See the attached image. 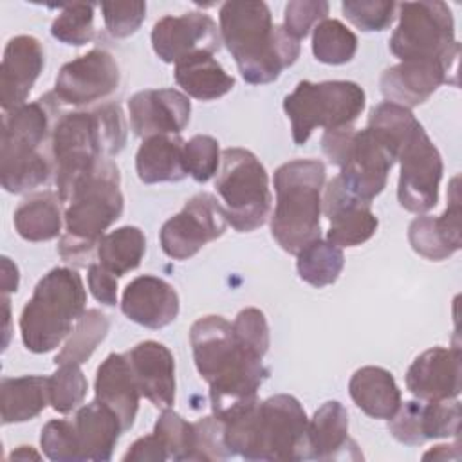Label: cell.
Wrapping results in <instances>:
<instances>
[{
    "label": "cell",
    "mask_w": 462,
    "mask_h": 462,
    "mask_svg": "<svg viewBox=\"0 0 462 462\" xmlns=\"http://www.w3.org/2000/svg\"><path fill=\"white\" fill-rule=\"evenodd\" d=\"M189 343L197 372L209 384L211 410L217 419L226 420L258 401V390L269 370L262 357L236 343L227 319L217 314L199 318L189 328Z\"/></svg>",
    "instance_id": "cell-1"
},
{
    "label": "cell",
    "mask_w": 462,
    "mask_h": 462,
    "mask_svg": "<svg viewBox=\"0 0 462 462\" xmlns=\"http://www.w3.org/2000/svg\"><path fill=\"white\" fill-rule=\"evenodd\" d=\"M227 449L245 460H307L309 419L301 402L278 393L238 410L224 420Z\"/></svg>",
    "instance_id": "cell-2"
},
{
    "label": "cell",
    "mask_w": 462,
    "mask_h": 462,
    "mask_svg": "<svg viewBox=\"0 0 462 462\" xmlns=\"http://www.w3.org/2000/svg\"><path fill=\"white\" fill-rule=\"evenodd\" d=\"M220 38L235 58L242 78L251 85H265L296 63L300 40L283 25L273 23L265 2H226L218 13Z\"/></svg>",
    "instance_id": "cell-3"
},
{
    "label": "cell",
    "mask_w": 462,
    "mask_h": 462,
    "mask_svg": "<svg viewBox=\"0 0 462 462\" xmlns=\"http://www.w3.org/2000/svg\"><path fill=\"white\" fill-rule=\"evenodd\" d=\"M126 144V123L117 103L90 112L63 114L51 135V153L58 197L65 204L74 186L105 157L117 155Z\"/></svg>",
    "instance_id": "cell-4"
},
{
    "label": "cell",
    "mask_w": 462,
    "mask_h": 462,
    "mask_svg": "<svg viewBox=\"0 0 462 462\" xmlns=\"http://www.w3.org/2000/svg\"><path fill=\"white\" fill-rule=\"evenodd\" d=\"M54 92L5 112L0 141V182L9 193H25L54 173L52 159L40 150L56 125L60 110Z\"/></svg>",
    "instance_id": "cell-5"
},
{
    "label": "cell",
    "mask_w": 462,
    "mask_h": 462,
    "mask_svg": "<svg viewBox=\"0 0 462 462\" xmlns=\"http://www.w3.org/2000/svg\"><path fill=\"white\" fill-rule=\"evenodd\" d=\"M119 168L105 159L85 175L67 199L63 213L65 231L58 254L74 265H87L105 231L119 220L125 199L121 193Z\"/></svg>",
    "instance_id": "cell-6"
},
{
    "label": "cell",
    "mask_w": 462,
    "mask_h": 462,
    "mask_svg": "<svg viewBox=\"0 0 462 462\" xmlns=\"http://www.w3.org/2000/svg\"><path fill=\"white\" fill-rule=\"evenodd\" d=\"M325 164L318 159H294L274 171L276 206L271 235L289 254H298L321 235V191Z\"/></svg>",
    "instance_id": "cell-7"
},
{
    "label": "cell",
    "mask_w": 462,
    "mask_h": 462,
    "mask_svg": "<svg viewBox=\"0 0 462 462\" xmlns=\"http://www.w3.org/2000/svg\"><path fill=\"white\" fill-rule=\"evenodd\" d=\"M87 292L72 267H54L36 283L20 316L25 348L34 354L54 350L85 312Z\"/></svg>",
    "instance_id": "cell-8"
},
{
    "label": "cell",
    "mask_w": 462,
    "mask_h": 462,
    "mask_svg": "<svg viewBox=\"0 0 462 462\" xmlns=\"http://www.w3.org/2000/svg\"><path fill=\"white\" fill-rule=\"evenodd\" d=\"M366 105L365 90L345 79L334 81H300L285 96L283 110L291 121L292 141L301 146L316 128L336 130L352 126Z\"/></svg>",
    "instance_id": "cell-9"
},
{
    "label": "cell",
    "mask_w": 462,
    "mask_h": 462,
    "mask_svg": "<svg viewBox=\"0 0 462 462\" xmlns=\"http://www.w3.org/2000/svg\"><path fill=\"white\" fill-rule=\"evenodd\" d=\"M227 224L251 233L265 224L271 209L269 177L260 159L245 148H226L215 180Z\"/></svg>",
    "instance_id": "cell-10"
},
{
    "label": "cell",
    "mask_w": 462,
    "mask_h": 462,
    "mask_svg": "<svg viewBox=\"0 0 462 462\" xmlns=\"http://www.w3.org/2000/svg\"><path fill=\"white\" fill-rule=\"evenodd\" d=\"M399 25L390 36V51L401 61L435 60L451 69L458 65L460 43L455 38V20L448 4H399Z\"/></svg>",
    "instance_id": "cell-11"
},
{
    "label": "cell",
    "mask_w": 462,
    "mask_h": 462,
    "mask_svg": "<svg viewBox=\"0 0 462 462\" xmlns=\"http://www.w3.org/2000/svg\"><path fill=\"white\" fill-rule=\"evenodd\" d=\"M401 164L397 200L410 211L422 215L437 206L439 186L444 171L442 157L422 126H419L399 148Z\"/></svg>",
    "instance_id": "cell-12"
},
{
    "label": "cell",
    "mask_w": 462,
    "mask_h": 462,
    "mask_svg": "<svg viewBox=\"0 0 462 462\" xmlns=\"http://www.w3.org/2000/svg\"><path fill=\"white\" fill-rule=\"evenodd\" d=\"M226 227V213L215 195L197 193L177 215L162 224L159 242L166 256L188 260L206 244L220 238Z\"/></svg>",
    "instance_id": "cell-13"
},
{
    "label": "cell",
    "mask_w": 462,
    "mask_h": 462,
    "mask_svg": "<svg viewBox=\"0 0 462 462\" xmlns=\"http://www.w3.org/2000/svg\"><path fill=\"white\" fill-rule=\"evenodd\" d=\"M397 161L395 152L372 130H356L339 164L341 186L363 202H372L384 188L388 173Z\"/></svg>",
    "instance_id": "cell-14"
},
{
    "label": "cell",
    "mask_w": 462,
    "mask_h": 462,
    "mask_svg": "<svg viewBox=\"0 0 462 462\" xmlns=\"http://www.w3.org/2000/svg\"><path fill=\"white\" fill-rule=\"evenodd\" d=\"M119 81L121 70L116 58L105 49H92L60 69L54 96L67 105L83 106L116 92Z\"/></svg>",
    "instance_id": "cell-15"
},
{
    "label": "cell",
    "mask_w": 462,
    "mask_h": 462,
    "mask_svg": "<svg viewBox=\"0 0 462 462\" xmlns=\"http://www.w3.org/2000/svg\"><path fill=\"white\" fill-rule=\"evenodd\" d=\"M222 38L215 20L199 11L179 16L166 14L152 29L153 52L164 63H177L191 54H213L220 49Z\"/></svg>",
    "instance_id": "cell-16"
},
{
    "label": "cell",
    "mask_w": 462,
    "mask_h": 462,
    "mask_svg": "<svg viewBox=\"0 0 462 462\" xmlns=\"http://www.w3.org/2000/svg\"><path fill=\"white\" fill-rule=\"evenodd\" d=\"M130 128L137 137L179 135L189 123V97L177 88H146L128 99Z\"/></svg>",
    "instance_id": "cell-17"
},
{
    "label": "cell",
    "mask_w": 462,
    "mask_h": 462,
    "mask_svg": "<svg viewBox=\"0 0 462 462\" xmlns=\"http://www.w3.org/2000/svg\"><path fill=\"white\" fill-rule=\"evenodd\" d=\"M457 85V69L435 60H408L386 69L381 92L386 101L413 108L422 105L440 85Z\"/></svg>",
    "instance_id": "cell-18"
},
{
    "label": "cell",
    "mask_w": 462,
    "mask_h": 462,
    "mask_svg": "<svg viewBox=\"0 0 462 462\" xmlns=\"http://www.w3.org/2000/svg\"><path fill=\"white\" fill-rule=\"evenodd\" d=\"M321 211L330 222L327 240L337 247H356L370 240L379 226L368 202L350 195L334 177L323 193Z\"/></svg>",
    "instance_id": "cell-19"
},
{
    "label": "cell",
    "mask_w": 462,
    "mask_h": 462,
    "mask_svg": "<svg viewBox=\"0 0 462 462\" xmlns=\"http://www.w3.org/2000/svg\"><path fill=\"white\" fill-rule=\"evenodd\" d=\"M43 65L45 52L38 38L20 34L7 42L0 65V105L4 112L25 105Z\"/></svg>",
    "instance_id": "cell-20"
},
{
    "label": "cell",
    "mask_w": 462,
    "mask_h": 462,
    "mask_svg": "<svg viewBox=\"0 0 462 462\" xmlns=\"http://www.w3.org/2000/svg\"><path fill=\"white\" fill-rule=\"evenodd\" d=\"M462 361L460 348L431 346L410 365L406 372V388L419 401L457 399L460 393Z\"/></svg>",
    "instance_id": "cell-21"
},
{
    "label": "cell",
    "mask_w": 462,
    "mask_h": 462,
    "mask_svg": "<svg viewBox=\"0 0 462 462\" xmlns=\"http://www.w3.org/2000/svg\"><path fill=\"white\" fill-rule=\"evenodd\" d=\"M121 310L130 321L159 330L175 321L180 310V301L177 291L166 280L153 274H143L125 287Z\"/></svg>",
    "instance_id": "cell-22"
},
{
    "label": "cell",
    "mask_w": 462,
    "mask_h": 462,
    "mask_svg": "<svg viewBox=\"0 0 462 462\" xmlns=\"http://www.w3.org/2000/svg\"><path fill=\"white\" fill-rule=\"evenodd\" d=\"M457 186L458 177L451 180L448 208L442 215H420L408 227V240L411 249L428 260H446L462 247L460 197Z\"/></svg>",
    "instance_id": "cell-23"
},
{
    "label": "cell",
    "mask_w": 462,
    "mask_h": 462,
    "mask_svg": "<svg viewBox=\"0 0 462 462\" xmlns=\"http://www.w3.org/2000/svg\"><path fill=\"white\" fill-rule=\"evenodd\" d=\"M141 395L155 408H170L175 402V359L170 348L148 339L126 352Z\"/></svg>",
    "instance_id": "cell-24"
},
{
    "label": "cell",
    "mask_w": 462,
    "mask_h": 462,
    "mask_svg": "<svg viewBox=\"0 0 462 462\" xmlns=\"http://www.w3.org/2000/svg\"><path fill=\"white\" fill-rule=\"evenodd\" d=\"M94 392L96 399L108 406L121 420L123 430L128 431L137 417L141 390L126 354L105 357L96 372Z\"/></svg>",
    "instance_id": "cell-25"
},
{
    "label": "cell",
    "mask_w": 462,
    "mask_h": 462,
    "mask_svg": "<svg viewBox=\"0 0 462 462\" xmlns=\"http://www.w3.org/2000/svg\"><path fill=\"white\" fill-rule=\"evenodd\" d=\"M72 422L81 462H106L112 458L114 448L125 430L117 415L108 406L96 399L81 406Z\"/></svg>",
    "instance_id": "cell-26"
},
{
    "label": "cell",
    "mask_w": 462,
    "mask_h": 462,
    "mask_svg": "<svg viewBox=\"0 0 462 462\" xmlns=\"http://www.w3.org/2000/svg\"><path fill=\"white\" fill-rule=\"evenodd\" d=\"M354 404L372 419L388 420L401 406V390L393 375L381 366H363L348 383Z\"/></svg>",
    "instance_id": "cell-27"
},
{
    "label": "cell",
    "mask_w": 462,
    "mask_h": 462,
    "mask_svg": "<svg viewBox=\"0 0 462 462\" xmlns=\"http://www.w3.org/2000/svg\"><path fill=\"white\" fill-rule=\"evenodd\" d=\"M184 141L179 135H150L143 139L137 155V177L144 184L179 182L186 179Z\"/></svg>",
    "instance_id": "cell-28"
},
{
    "label": "cell",
    "mask_w": 462,
    "mask_h": 462,
    "mask_svg": "<svg viewBox=\"0 0 462 462\" xmlns=\"http://www.w3.org/2000/svg\"><path fill=\"white\" fill-rule=\"evenodd\" d=\"M310 458L336 460L352 458L346 448L356 442L348 437V411L339 401L323 402L309 420Z\"/></svg>",
    "instance_id": "cell-29"
},
{
    "label": "cell",
    "mask_w": 462,
    "mask_h": 462,
    "mask_svg": "<svg viewBox=\"0 0 462 462\" xmlns=\"http://www.w3.org/2000/svg\"><path fill=\"white\" fill-rule=\"evenodd\" d=\"M177 85L189 97L200 101H213L235 87V78L213 58V54L197 52L175 63L173 70Z\"/></svg>",
    "instance_id": "cell-30"
},
{
    "label": "cell",
    "mask_w": 462,
    "mask_h": 462,
    "mask_svg": "<svg viewBox=\"0 0 462 462\" xmlns=\"http://www.w3.org/2000/svg\"><path fill=\"white\" fill-rule=\"evenodd\" d=\"M49 404V377L22 375L0 381L2 424L27 422L38 417Z\"/></svg>",
    "instance_id": "cell-31"
},
{
    "label": "cell",
    "mask_w": 462,
    "mask_h": 462,
    "mask_svg": "<svg viewBox=\"0 0 462 462\" xmlns=\"http://www.w3.org/2000/svg\"><path fill=\"white\" fill-rule=\"evenodd\" d=\"M58 193L38 191L23 199L13 215L16 233L27 242H49L61 233L63 213Z\"/></svg>",
    "instance_id": "cell-32"
},
{
    "label": "cell",
    "mask_w": 462,
    "mask_h": 462,
    "mask_svg": "<svg viewBox=\"0 0 462 462\" xmlns=\"http://www.w3.org/2000/svg\"><path fill=\"white\" fill-rule=\"evenodd\" d=\"M96 251L97 263L119 278L141 265L146 253V238L139 227L123 226L106 233Z\"/></svg>",
    "instance_id": "cell-33"
},
{
    "label": "cell",
    "mask_w": 462,
    "mask_h": 462,
    "mask_svg": "<svg viewBox=\"0 0 462 462\" xmlns=\"http://www.w3.org/2000/svg\"><path fill=\"white\" fill-rule=\"evenodd\" d=\"M296 256V269L300 278L318 289L332 285L339 278L345 265V254L341 247L321 238L307 244Z\"/></svg>",
    "instance_id": "cell-34"
},
{
    "label": "cell",
    "mask_w": 462,
    "mask_h": 462,
    "mask_svg": "<svg viewBox=\"0 0 462 462\" xmlns=\"http://www.w3.org/2000/svg\"><path fill=\"white\" fill-rule=\"evenodd\" d=\"M110 328L108 318L97 309H87L76 321L70 337L54 357L56 365H83L103 343Z\"/></svg>",
    "instance_id": "cell-35"
},
{
    "label": "cell",
    "mask_w": 462,
    "mask_h": 462,
    "mask_svg": "<svg viewBox=\"0 0 462 462\" xmlns=\"http://www.w3.org/2000/svg\"><path fill=\"white\" fill-rule=\"evenodd\" d=\"M357 51V36L339 20L325 18L312 29V54L327 65L348 63Z\"/></svg>",
    "instance_id": "cell-36"
},
{
    "label": "cell",
    "mask_w": 462,
    "mask_h": 462,
    "mask_svg": "<svg viewBox=\"0 0 462 462\" xmlns=\"http://www.w3.org/2000/svg\"><path fill=\"white\" fill-rule=\"evenodd\" d=\"M94 9L96 4L90 2H72L61 5V13L54 18L51 25V34L65 43L81 47L94 40Z\"/></svg>",
    "instance_id": "cell-37"
},
{
    "label": "cell",
    "mask_w": 462,
    "mask_h": 462,
    "mask_svg": "<svg viewBox=\"0 0 462 462\" xmlns=\"http://www.w3.org/2000/svg\"><path fill=\"white\" fill-rule=\"evenodd\" d=\"M88 381L79 365H58L49 377V404L58 413L74 411L85 399Z\"/></svg>",
    "instance_id": "cell-38"
},
{
    "label": "cell",
    "mask_w": 462,
    "mask_h": 462,
    "mask_svg": "<svg viewBox=\"0 0 462 462\" xmlns=\"http://www.w3.org/2000/svg\"><path fill=\"white\" fill-rule=\"evenodd\" d=\"M153 433L164 444L168 458L189 460L193 449V422H188L177 411L164 408L155 422Z\"/></svg>",
    "instance_id": "cell-39"
},
{
    "label": "cell",
    "mask_w": 462,
    "mask_h": 462,
    "mask_svg": "<svg viewBox=\"0 0 462 462\" xmlns=\"http://www.w3.org/2000/svg\"><path fill=\"white\" fill-rule=\"evenodd\" d=\"M184 168L197 182H208L220 170V146L211 135H193L184 143Z\"/></svg>",
    "instance_id": "cell-40"
},
{
    "label": "cell",
    "mask_w": 462,
    "mask_h": 462,
    "mask_svg": "<svg viewBox=\"0 0 462 462\" xmlns=\"http://www.w3.org/2000/svg\"><path fill=\"white\" fill-rule=\"evenodd\" d=\"M40 446L47 458L54 462H81L74 422L52 419L42 428Z\"/></svg>",
    "instance_id": "cell-41"
},
{
    "label": "cell",
    "mask_w": 462,
    "mask_h": 462,
    "mask_svg": "<svg viewBox=\"0 0 462 462\" xmlns=\"http://www.w3.org/2000/svg\"><path fill=\"white\" fill-rule=\"evenodd\" d=\"M395 9V2L381 0H346L341 4L343 16L365 32L388 29L393 22Z\"/></svg>",
    "instance_id": "cell-42"
},
{
    "label": "cell",
    "mask_w": 462,
    "mask_h": 462,
    "mask_svg": "<svg viewBox=\"0 0 462 462\" xmlns=\"http://www.w3.org/2000/svg\"><path fill=\"white\" fill-rule=\"evenodd\" d=\"M420 422L426 440L457 437L460 431V402L457 399L428 401L422 404Z\"/></svg>",
    "instance_id": "cell-43"
},
{
    "label": "cell",
    "mask_w": 462,
    "mask_h": 462,
    "mask_svg": "<svg viewBox=\"0 0 462 462\" xmlns=\"http://www.w3.org/2000/svg\"><path fill=\"white\" fill-rule=\"evenodd\" d=\"M233 334L242 348L263 359L269 350V325L260 309H242L233 321Z\"/></svg>",
    "instance_id": "cell-44"
},
{
    "label": "cell",
    "mask_w": 462,
    "mask_h": 462,
    "mask_svg": "<svg viewBox=\"0 0 462 462\" xmlns=\"http://www.w3.org/2000/svg\"><path fill=\"white\" fill-rule=\"evenodd\" d=\"M229 457L224 422L220 419L211 415L193 422V449L189 460H226Z\"/></svg>",
    "instance_id": "cell-45"
},
{
    "label": "cell",
    "mask_w": 462,
    "mask_h": 462,
    "mask_svg": "<svg viewBox=\"0 0 462 462\" xmlns=\"http://www.w3.org/2000/svg\"><path fill=\"white\" fill-rule=\"evenodd\" d=\"M103 20L114 38L132 36L146 18V2H103Z\"/></svg>",
    "instance_id": "cell-46"
},
{
    "label": "cell",
    "mask_w": 462,
    "mask_h": 462,
    "mask_svg": "<svg viewBox=\"0 0 462 462\" xmlns=\"http://www.w3.org/2000/svg\"><path fill=\"white\" fill-rule=\"evenodd\" d=\"M328 14V4L323 0H294L285 5L283 29L296 40L305 38Z\"/></svg>",
    "instance_id": "cell-47"
},
{
    "label": "cell",
    "mask_w": 462,
    "mask_h": 462,
    "mask_svg": "<svg viewBox=\"0 0 462 462\" xmlns=\"http://www.w3.org/2000/svg\"><path fill=\"white\" fill-rule=\"evenodd\" d=\"M422 402L420 401H406L401 402L397 411L388 419V430L392 437L404 446H420L426 442L422 435Z\"/></svg>",
    "instance_id": "cell-48"
},
{
    "label": "cell",
    "mask_w": 462,
    "mask_h": 462,
    "mask_svg": "<svg viewBox=\"0 0 462 462\" xmlns=\"http://www.w3.org/2000/svg\"><path fill=\"white\" fill-rule=\"evenodd\" d=\"M88 289L99 303L106 307L117 303V276L99 263L88 265Z\"/></svg>",
    "instance_id": "cell-49"
},
{
    "label": "cell",
    "mask_w": 462,
    "mask_h": 462,
    "mask_svg": "<svg viewBox=\"0 0 462 462\" xmlns=\"http://www.w3.org/2000/svg\"><path fill=\"white\" fill-rule=\"evenodd\" d=\"M125 462H162V460H170L164 444L161 442V439L152 433V435H144L141 439H137L128 451L123 457Z\"/></svg>",
    "instance_id": "cell-50"
},
{
    "label": "cell",
    "mask_w": 462,
    "mask_h": 462,
    "mask_svg": "<svg viewBox=\"0 0 462 462\" xmlns=\"http://www.w3.org/2000/svg\"><path fill=\"white\" fill-rule=\"evenodd\" d=\"M18 283H20V274H18L16 263H13L7 256H4L2 258V292L4 294L16 292Z\"/></svg>",
    "instance_id": "cell-51"
},
{
    "label": "cell",
    "mask_w": 462,
    "mask_h": 462,
    "mask_svg": "<svg viewBox=\"0 0 462 462\" xmlns=\"http://www.w3.org/2000/svg\"><path fill=\"white\" fill-rule=\"evenodd\" d=\"M424 460H458L460 458V451H458V444H439L433 446V449L426 451Z\"/></svg>",
    "instance_id": "cell-52"
},
{
    "label": "cell",
    "mask_w": 462,
    "mask_h": 462,
    "mask_svg": "<svg viewBox=\"0 0 462 462\" xmlns=\"http://www.w3.org/2000/svg\"><path fill=\"white\" fill-rule=\"evenodd\" d=\"M27 458L38 460V458H40V453H36L31 446H18V448L9 455V460H27Z\"/></svg>",
    "instance_id": "cell-53"
}]
</instances>
